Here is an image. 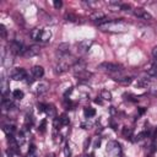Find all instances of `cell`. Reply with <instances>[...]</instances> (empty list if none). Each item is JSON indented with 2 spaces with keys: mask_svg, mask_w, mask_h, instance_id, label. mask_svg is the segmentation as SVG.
<instances>
[{
  "mask_svg": "<svg viewBox=\"0 0 157 157\" xmlns=\"http://www.w3.org/2000/svg\"><path fill=\"white\" fill-rule=\"evenodd\" d=\"M114 80L117 82L121 83V85H129L131 82V78L130 77H126V76H117V77H114Z\"/></svg>",
  "mask_w": 157,
  "mask_h": 157,
  "instance_id": "obj_17",
  "label": "cell"
},
{
  "mask_svg": "<svg viewBox=\"0 0 157 157\" xmlns=\"http://www.w3.org/2000/svg\"><path fill=\"white\" fill-rule=\"evenodd\" d=\"M131 134H132L131 128H128V126H124V128H123V136H124L125 139L131 137Z\"/></svg>",
  "mask_w": 157,
  "mask_h": 157,
  "instance_id": "obj_21",
  "label": "cell"
},
{
  "mask_svg": "<svg viewBox=\"0 0 157 157\" xmlns=\"http://www.w3.org/2000/svg\"><path fill=\"white\" fill-rule=\"evenodd\" d=\"M53 5H54L55 9H60L63 6V2H61V0H54L53 1Z\"/></svg>",
  "mask_w": 157,
  "mask_h": 157,
  "instance_id": "obj_26",
  "label": "cell"
},
{
  "mask_svg": "<svg viewBox=\"0 0 157 157\" xmlns=\"http://www.w3.org/2000/svg\"><path fill=\"white\" fill-rule=\"evenodd\" d=\"M10 50L13 54H21V55H23V53L26 52V48L23 47L22 43L17 42V40H12L11 44H10Z\"/></svg>",
  "mask_w": 157,
  "mask_h": 157,
  "instance_id": "obj_6",
  "label": "cell"
},
{
  "mask_svg": "<svg viewBox=\"0 0 157 157\" xmlns=\"http://www.w3.org/2000/svg\"><path fill=\"white\" fill-rule=\"evenodd\" d=\"M32 74H33V76L36 78H40L44 75V69L42 66H39V65H36V66L32 67Z\"/></svg>",
  "mask_w": 157,
  "mask_h": 157,
  "instance_id": "obj_11",
  "label": "cell"
},
{
  "mask_svg": "<svg viewBox=\"0 0 157 157\" xmlns=\"http://www.w3.org/2000/svg\"><path fill=\"white\" fill-rule=\"evenodd\" d=\"M45 125H47V121H45V120H42L39 128H38V130H39L40 132H44V131H45Z\"/></svg>",
  "mask_w": 157,
  "mask_h": 157,
  "instance_id": "obj_25",
  "label": "cell"
},
{
  "mask_svg": "<svg viewBox=\"0 0 157 157\" xmlns=\"http://www.w3.org/2000/svg\"><path fill=\"white\" fill-rule=\"evenodd\" d=\"M130 9H131V6H130L129 4H121L120 10H124V11H130Z\"/></svg>",
  "mask_w": 157,
  "mask_h": 157,
  "instance_id": "obj_28",
  "label": "cell"
},
{
  "mask_svg": "<svg viewBox=\"0 0 157 157\" xmlns=\"http://www.w3.org/2000/svg\"><path fill=\"white\" fill-rule=\"evenodd\" d=\"M98 67L101 70H104V71H108V72H118L120 71V66L118 64H114V63H102L98 65Z\"/></svg>",
  "mask_w": 157,
  "mask_h": 157,
  "instance_id": "obj_5",
  "label": "cell"
},
{
  "mask_svg": "<svg viewBox=\"0 0 157 157\" xmlns=\"http://www.w3.org/2000/svg\"><path fill=\"white\" fill-rule=\"evenodd\" d=\"M45 113L49 115V118H56V109H55V107L54 105H52V104H48V105H45Z\"/></svg>",
  "mask_w": 157,
  "mask_h": 157,
  "instance_id": "obj_14",
  "label": "cell"
},
{
  "mask_svg": "<svg viewBox=\"0 0 157 157\" xmlns=\"http://www.w3.org/2000/svg\"><path fill=\"white\" fill-rule=\"evenodd\" d=\"M94 102L98 103V104H102V99H99V98H98V99H94Z\"/></svg>",
  "mask_w": 157,
  "mask_h": 157,
  "instance_id": "obj_33",
  "label": "cell"
},
{
  "mask_svg": "<svg viewBox=\"0 0 157 157\" xmlns=\"http://www.w3.org/2000/svg\"><path fill=\"white\" fill-rule=\"evenodd\" d=\"M76 63H77V60L74 56H66V55H64V58H61V60L56 64L54 71H55V74H63V72L67 71L69 67L75 66Z\"/></svg>",
  "mask_w": 157,
  "mask_h": 157,
  "instance_id": "obj_2",
  "label": "cell"
},
{
  "mask_svg": "<svg viewBox=\"0 0 157 157\" xmlns=\"http://www.w3.org/2000/svg\"><path fill=\"white\" fill-rule=\"evenodd\" d=\"M87 157H93V153H91L90 156H87Z\"/></svg>",
  "mask_w": 157,
  "mask_h": 157,
  "instance_id": "obj_34",
  "label": "cell"
},
{
  "mask_svg": "<svg viewBox=\"0 0 157 157\" xmlns=\"http://www.w3.org/2000/svg\"><path fill=\"white\" fill-rule=\"evenodd\" d=\"M52 37V32L49 29H42V33H40V37H39V42H48Z\"/></svg>",
  "mask_w": 157,
  "mask_h": 157,
  "instance_id": "obj_13",
  "label": "cell"
},
{
  "mask_svg": "<svg viewBox=\"0 0 157 157\" xmlns=\"http://www.w3.org/2000/svg\"><path fill=\"white\" fill-rule=\"evenodd\" d=\"M37 109H38L39 113H40V112H45V105L42 104V103H39V104H37Z\"/></svg>",
  "mask_w": 157,
  "mask_h": 157,
  "instance_id": "obj_29",
  "label": "cell"
},
{
  "mask_svg": "<svg viewBox=\"0 0 157 157\" xmlns=\"http://www.w3.org/2000/svg\"><path fill=\"white\" fill-rule=\"evenodd\" d=\"M2 130H4V132L9 136V135H12V134H13V131H15V126H13V125H5V126L2 128Z\"/></svg>",
  "mask_w": 157,
  "mask_h": 157,
  "instance_id": "obj_20",
  "label": "cell"
},
{
  "mask_svg": "<svg viewBox=\"0 0 157 157\" xmlns=\"http://www.w3.org/2000/svg\"><path fill=\"white\" fill-rule=\"evenodd\" d=\"M101 98H103L105 101H110L112 99V93L109 91H102L101 92Z\"/></svg>",
  "mask_w": 157,
  "mask_h": 157,
  "instance_id": "obj_23",
  "label": "cell"
},
{
  "mask_svg": "<svg viewBox=\"0 0 157 157\" xmlns=\"http://www.w3.org/2000/svg\"><path fill=\"white\" fill-rule=\"evenodd\" d=\"M11 78L15 81H21L23 78H27V72L22 67H16L11 71Z\"/></svg>",
  "mask_w": 157,
  "mask_h": 157,
  "instance_id": "obj_4",
  "label": "cell"
},
{
  "mask_svg": "<svg viewBox=\"0 0 157 157\" xmlns=\"http://www.w3.org/2000/svg\"><path fill=\"white\" fill-rule=\"evenodd\" d=\"M83 114H85L86 118H92V117L96 115V110H94V108H92V107H86V108L83 109Z\"/></svg>",
  "mask_w": 157,
  "mask_h": 157,
  "instance_id": "obj_18",
  "label": "cell"
},
{
  "mask_svg": "<svg viewBox=\"0 0 157 157\" xmlns=\"http://www.w3.org/2000/svg\"><path fill=\"white\" fill-rule=\"evenodd\" d=\"M12 96H13V98H16V99H22L23 96H25V93H23V91H21V90H15V91L12 92Z\"/></svg>",
  "mask_w": 157,
  "mask_h": 157,
  "instance_id": "obj_22",
  "label": "cell"
},
{
  "mask_svg": "<svg viewBox=\"0 0 157 157\" xmlns=\"http://www.w3.org/2000/svg\"><path fill=\"white\" fill-rule=\"evenodd\" d=\"M42 29H43V28H33V29L31 31V38L34 39V40H39Z\"/></svg>",
  "mask_w": 157,
  "mask_h": 157,
  "instance_id": "obj_16",
  "label": "cell"
},
{
  "mask_svg": "<svg viewBox=\"0 0 157 157\" xmlns=\"http://www.w3.org/2000/svg\"><path fill=\"white\" fill-rule=\"evenodd\" d=\"M145 113V108H139V114H144Z\"/></svg>",
  "mask_w": 157,
  "mask_h": 157,
  "instance_id": "obj_32",
  "label": "cell"
},
{
  "mask_svg": "<svg viewBox=\"0 0 157 157\" xmlns=\"http://www.w3.org/2000/svg\"><path fill=\"white\" fill-rule=\"evenodd\" d=\"M90 18H91L92 21H94V22L99 23L101 21H103V20L105 18V15H104L103 12H101V11H94L93 13H91V15H90Z\"/></svg>",
  "mask_w": 157,
  "mask_h": 157,
  "instance_id": "obj_10",
  "label": "cell"
},
{
  "mask_svg": "<svg viewBox=\"0 0 157 157\" xmlns=\"http://www.w3.org/2000/svg\"><path fill=\"white\" fill-rule=\"evenodd\" d=\"M152 55H153V56L157 59V45H156V47L152 49Z\"/></svg>",
  "mask_w": 157,
  "mask_h": 157,
  "instance_id": "obj_31",
  "label": "cell"
},
{
  "mask_svg": "<svg viewBox=\"0 0 157 157\" xmlns=\"http://www.w3.org/2000/svg\"><path fill=\"white\" fill-rule=\"evenodd\" d=\"M91 44H92L91 40H82V42H80V43L77 44V52H78L80 54L86 53V52L88 50V48L91 47Z\"/></svg>",
  "mask_w": 157,
  "mask_h": 157,
  "instance_id": "obj_9",
  "label": "cell"
},
{
  "mask_svg": "<svg viewBox=\"0 0 157 157\" xmlns=\"http://www.w3.org/2000/svg\"><path fill=\"white\" fill-rule=\"evenodd\" d=\"M59 123H60V126H66V125H69L70 120H69V118H67L66 114H61L59 117Z\"/></svg>",
  "mask_w": 157,
  "mask_h": 157,
  "instance_id": "obj_19",
  "label": "cell"
},
{
  "mask_svg": "<svg viewBox=\"0 0 157 157\" xmlns=\"http://www.w3.org/2000/svg\"><path fill=\"white\" fill-rule=\"evenodd\" d=\"M12 105H13V104H12L10 101H7V99H2V108H4V109H11Z\"/></svg>",
  "mask_w": 157,
  "mask_h": 157,
  "instance_id": "obj_24",
  "label": "cell"
},
{
  "mask_svg": "<svg viewBox=\"0 0 157 157\" xmlns=\"http://www.w3.org/2000/svg\"><path fill=\"white\" fill-rule=\"evenodd\" d=\"M107 153L112 157H119L120 156V145L117 141H109L107 144Z\"/></svg>",
  "mask_w": 157,
  "mask_h": 157,
  "instance_id": "obj_3",
  "label": "cell"
},
{
  "mask_svg": "<svg viewBox=\"0 0 157 157\" xmlns=\"http://www.w3.org/2000/svg\"><path fill=\"white\" fill-rule=\"evenodd\" d=\"M47 90H48V85H47L45 82H39V83L36 86L34 92H36L37 94H42V93L47 92Z\"/></svg>",
  "mask_w": 157,
  "mask_h": 157,
  "instance_id": "obj_12",
  "label": "cell"
},
{
  "mask_svg": "<svg viewBox=\"0 0 157 157\" xmlns=\"http://www.w3.org/2000/svg\"><path fill=\"white\" fill-rule=\"evenodd\" d=\"M69 48H70L69 43H61L58 45V53L61 55H66V53L69 52Z\"/></svg>",
  "mask_w": 157,
  "mask_h": 157,
  "instance_id": "obj_15",
  "label": "cell"
},
{
  "mask_svg": "<svg viewBox=\"0 0 157 157\" xmlns=\"http://www.w3.org/2000/svg\"><path fill=\"white\" fill-rule=\"evenodd\" d=\"M98 27L105 32H124L126 29V23L123 20H112L99 25Z\"/></svg>",
  "mask_w": 157,
  "mask_h": 157,
  "instance_id": "obj_1",
  "label": "cell"
},
{
  "mask_svg": "<svg viewBox=\"0 0 157 157\" xmlns=\"http://www.w3.org/2000/svg\"><path fill=\"white\" fill-rule=\"evenodd\" d=\"M0 32H1V37L5 38L6 37V28L4 25H0Z\"/></svg>",
  "mask_w": 157,
  "mask_h": 157,
  "instance_id": "obj_27",
  "label": "cell"
},
{
  "mask_svg": "<svg viewBox=\"0 0 157 157\" xmlns=\"http://www.w3.org/2000/svg\"><path fill=\"white\" fill-rule=\"evenodd\" d=\"M64 152H65V156H66V157H69V156H70V153H71V152H70V148H69V144H66V145H65Z\"/></svg>",
  "mask_w": 157,
  "mask_h": 157,
  "instance_id": "obj_30",
  "label": "cell"
},
{
  "mask_svg": "<svg viewBox=\"0 0 157 157\" xmlns=\"http://www.w3.org/2000/svg\"><path fill=\"white\" fill-rule=\"evenodd\" d=\"M39 52H40V48L38 45H31V47L26 48V52L23 53V56L31 58V56H34V55L39 54Z\"/></svg>",
  "mask_w": 157,
  "mask_h": 157,
  "instance_id": "obj_8",
  "label": "cell"
},
{
  "mask_svg": "<svg viewBox=\"0 0 157 157\" xmlns=\"http://www.w3.org/2000/svg\"><path fill=\"white\" fill-rule=\"evenodd\" d=\"M132 12H134V15H135L136 17H139V18H142V20H146V21L152 20V16H151L146 10H144V9H141V7H136Z\"/></svg>",
  "mask_w": 157,
  "mask_h": 157,
  "instance_id": "obj_7",
  "label": "cell"
}]
</instances>
